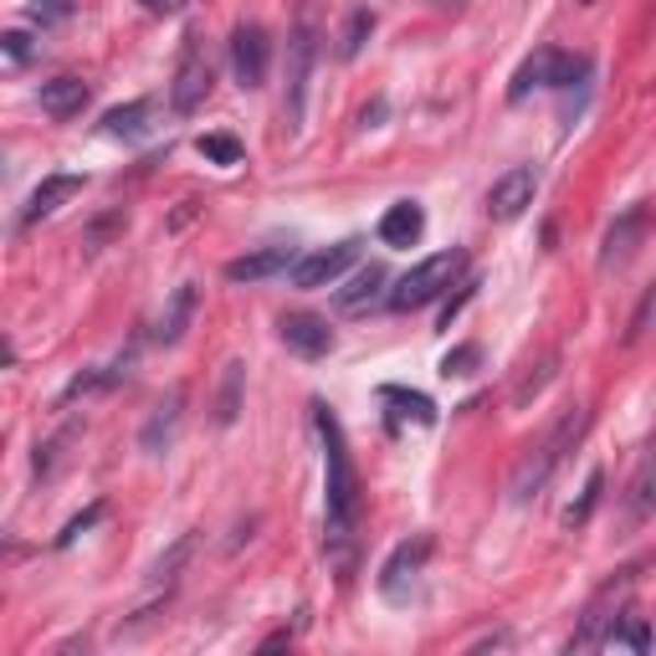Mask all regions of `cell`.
Instances as JSON below:
<instances>
[{"label":"cell","instance_id":"cell-1","mask_svg":"<svg viewBox=\"0 0 656 656\" xmlns=\"http://www.w3.org/2000/svg\"><path fill=\"white\" fill-rule=\"evenodd\" d=\"M313 421H318V437H324V477H328V529H324V548L328 559L349 569L354 564V529H360V477H354V456H349L344 426L328 406H313Z\"/></svg>","mask_w":656,"mask_h":656},{"label":"cell","instance_id":"cell-2","mask_svg":"<svg viewBox=\"0 0 656 656\" xmlns=\"http://www.w3.org/2000/svg\"><path fill=\"white\" fill-rule=\"evenodd\" d=\"M585 426H590V410L585 406H569L559 416V421L548 426V437L539 441V446H529V456L513 467V483H508V498L513 502H533L539 493L548 487V477L564 467V456L579 446V437H585Z\"/></svg>","mask_w":656,"mask_h":656},{"label":"cell","instance_id":"cell-3","mask_svg":"<svg viewBox=\"0 0 656 656\" xmlns=\"http://www.w3.org/2000/svg\"><path fill=\"white\" fill-rule=\"evenodd\" d=\"M467 267V257H462V247H452V251H437V257H426V262H416L406 272V278L391 287V308L395 313H416V308H426V303H437L446 287L456 282V272Z\"/></svg>","mask_w":656,"mask_h":656},{"label":"cell","instance_id":"cell-4","mask_svg":"<svg viewBox=\"0 0 656 656\" xmlns=\"http://www.w3.org/2000/svg\"><path fill=\"white\" fill-rule=\"evenodd\" d=\"M313 57H318V32H313V21L303 16L297 21V32L287 36V93H282V128H287V134H303Z\"/></svg>","mask_w":656,"mask_h":656},{"label":"cell","instance_id":"cell-5","mask_svg":"<svg viewBox=\"0 0 656 656\" xmlns=\"http://www.w3.org/2000/svg\"><path fill=\"white\" fill-rule=\"evenodd\" d=\"M211 88H216V63H211V47H205L201 32H190L185 47H180V67H174V82H170V109H174V113L205 109Z\"/></svg>","mask_w":656,"mask_h":656},{"label":"cell","instance_id":"cell-6","mask_svg":"<svg viewBox=\"0 0 656 656\" xmlns=\"http://www.w3.org/2000/svg\"><path fill=\"white\" fill-rule=\"evenodd\" d=\"M360 236H349V241H339V247H324V251H308V257H293V267H287V282L293 287H303V293H313V287H328V282H339L349 272V267L360 262Z\"/></svg>","mask_w":656,"mask_h":656},{"label":"cell","instance_id":"cell-7","mask_svg":"<svg viewBox=\"0 0 656 656\" xmlns=\"http://www.w3.org/2000/svg\"><path fill=\"white\" fill-rule=\"evenodd\" d=\"M426 559H431V539H426V533L395 544V554L385 559V569H380V595L395 600V606H406L410 590H416V575L426 569Z\"/></svg>","mask_w":656,"mask_h":656},{"label":"cell","instance_id":"cell-8","mask_svg":"<svg viewBox=\"0 0 656 656\" xmlns=\"http://www.w3.org/2000/svg\"><path fill=\"white\" fill-rule=\"evenodd\" d=\"M631 579H636V575L625 569L621 579H610L606 590L595 595V606L585 610V621H579V631H575V636L564 641V652H595V646L606 641V631H610V625H615V621H621V615H615V606H621V600H625V590H631Z\"/></svg>","mask_w":656,"mask_h":656},{"label":"cell","instance_id":"cell-9","mask_svg":"<svg viewBox=\"0 0 656 656\" xmlns=\"http://www.w3.org/2000/svg\"><path fill=\"white\" fill-rule=\"evenodd\" d=\"M231 67H236V82L241 88H262L267 82V67H272V36H267V26H257V21H241L231 32Z\"/></svg>","mask_w":656,"mask_h":656},{"label":"cell","instance_id":"cell-10","mask_svg":"<svg viewBox=\"0 0 656 656\" xmlns=\"http://www.w3.org/2000/svg\"><path fill=\"white\" fill-rule=\"evenodd\" d=\"M646 226H652V205H631V211H621L610 220L606 241H600V272H621L636 257L641 241H646Z\"/></svg>","mask_w":656,"mask_h":656},{"label":"cell","instance_id":"cell-11","mask_svg":"<svg viewBox=\"0 0 656 656\" xmlns=\"http://www.w3.org/2000/svg\"><path fill=\"white\" fill-rule=\"evenodd\" d=\"M533 195H539V174H533V165H513V170H502L498 180H493V190H487V216L493 220H518L533 205Z\"/></svg>","mask_w":656,"mask_h":656},{"label":"cell","instance_id":"cell-12","mask_svg":"<svg viewBox=\"0 0 656 656\" xmlns=\"http://www.w3.org/2000/svg\"><path fill=\"white\" fill-rule=\"evenodd\" d=\"M278 333L297 360H324L328 349H333V328H328V318H318V313H282Z\"/></svg>","mask_w":656,"mask_h":656},{"label":"cell","instance_id":"cell-13","mask_svg":"<svg viewBox=\"0 0 656 656\" xmlns=\"http://www.w3.org/2000/svg\"><path fill=\"white\" fill-rule=\"evenodd\" d=\"M185 385H174L165 400L155 406V416L144 421V431H139V452H149V456H165L170 452V441H174V431H180V421H185Z\"/></svg>","mask_w":656,"mask_h":656},{"label":"cell","instance_id":"cell-14","mask_svg":"<svg viewBox=\"0 0 656 656\" xmlns=\"http://www.w3.org/2000/svg\"><path fill=\"white\" fill-rule=\"evenodd\" d=\"M385 282H391V272H385V267L364 262L360 272H354V278H349L339 293H333V313H344V318H360V313H370L380 297H385Z\"/></svg>","mask_w":656,"mask_h":656},{"label":"cell","instance_id":"cell-15","mask_svg":"<svg viewBox=\"0 0 656 656\" xmlns=\"http://www.w3.org/2000/svg\"><path fill=\"white\" fill-rule=\"evenodd\" d=\"M195 308H201V287H195V282H180V287L165 297V313H159V324H155V344L159 349L180 344L185 328L195 324Z\"/></svg>","mask_w":656,"mask_h":656},{"label":"cell","instance_id":"cell-16","mask_svg":"<svg viewBox=\"0 0 656 656\" xmlns=\"http://www.w3.org/2000/svg\"><path fill=\"white\" fill-rule=\"evenodd\" d=\"M293 257L297 251L287 247V241H278V247H257V251H247V257L226 262V282H267V278H278V272H287Z\"/></svg>","mask_w":656,"mask_h":656},{"label":"cell","instance_id":"cell-17","mask_svg":"<svg viewBox=\"0 0 656 656\" xmlns=\"http://www.w3.org/2000/svg\"><path fill=\"white\" fill-rule=\"evenodd\" d=\"M72 195H82V174H47V180L32 190L26 211H21V226H36V220L57 216V211H63Z\"/></svg>","mask_w":656,"mask_h":656},{"label":"cell","instance_id":"cell-18","mask_svg":"<svg viewBox=\"0 0 656 656\" xmlns=\"http://www.w3.org/2000/svg\"><path fill=\"white\" fill-rule=\"evenodd\" d=\"M36 98H42V113L63 124V118H78V113L88 109L93 88H88L82 78H52V82H42V93H36Z\"/></svg>","mask_w":656,"mask_h":656},{"label":"cell","instance_id":"cell-19","mask_svg":"<svg viewBox=\"0 0 656 656\" xmlns=\"http://www.w3.org/2000/svg\"><path fill=\"white\" fill-rule=\"evenodd\" d=\"M426 231V211L416 201H395L385 216H380V241L385 247H416Z\"/></svg>","mask_w":656,"mask_h":656},{"label":"cell","instance_id":"cell-20","mask_svg":"<svg viewBox=\"0 0 656 656\" xmlns=\"http://www.w3.org/2000/svg\"><path fill=\"white\" fill-rule=\"evenodd\" d=\"M380 400H385V406H395V410H391V426H400V421L437 426V421H441L437 406H431L421 391H400V385H385V391H380Z\"/></svg>","mask_w":656,"mask_h":656},{"label":"cell","instance_id":"cell-21","mask_svg":"<svg viewBox=\"0 0 656 656\" xmlns=\"http://www.w3.org/2000/svg\"><path fill=\"white\" fill-rule=\"evenodd\" d=\"M548 72H554V47H539L533 57H523V67L508 82V103H523L533 88H548Z\"/></svg>","mask_w":656,"mask_h":656},{"label":"cell","instance_id":"cell-22","mask_svg":"<svg viewBox=\"0 0 656 656\" xmlns=\"http://www.w3.org/2000/svg\"><path fill=\"white\" fill-rule=\"evenodd\" d=\"M128 364H134V354H124L118 364H109V370H82V375L67 380V391L63 400L72 406V400H82V395H98V391H113L118 380H128Z\"/></svg>","mask_w":656,"mask_h":656},{"label":"cell","instance_id":"cell-23","mask_svg":"<svg viewBox=\"0 0 656 656\" xmlns=\"http://www.w3.org/2000/svg\"><path fill=\"white\" fill-rule=\"evenodd\" d=\"M149 113H155V103L139 98V103H124V109L103 113V128H109L113 139H144L149 134Z\"/></svg>","mask_w":656,"mask_h":656},{"label":"cell","instance_id":"cell-24","mask_svg":"<svg viewBox=\"0 0 656 656\" xmlns=\"http://www.w3.org/2000/svg\"><path fill=\"white\" fill-rule=\"evenodd\" d=\"M241 385H247V364L231 360L220 370V391H216V426H236L241 416Z\"/></svg>","mask_w":656,"mask_h":656},{"label":"cell","instance_id":"cell-25","mask_svg":"<svg viewBox=\"0 0 656 656\" xmlns=\"http://www.w3.org/2000/svg\"><path fill=\"white\" fill-rule=\"evenodd\" d=\"M78 437H82V421H67V426H57L42 446H36V477H42V483H47L52 472L67 462V446H72Z\"/></svg>","mask_w":656,"mask_h":656},{"label":"cell","instance_id":"cell-26","mask_svg":"<svg viewBox=\"0 0 656 656\" xmlns=\"http://www.w3.org/2000/svg\"><path fill=\"white\" fill-rule=\"evenodd\" d=\"M554 375H559V349H548L544 360L533 364L529 375H523V380L513 385V395H508V400H513V410H523L529 400H539V395H544V385H548Z\"/></svg>","mask_w":656,"mask_h":656},{"label":"cell","instance_id":"cell-27","mask_svg":"<svg viewBox=\"0 0 656 656\" xmlns=\"http://www.w3.org/2000/svg\"><path fill=\"white\" fill-rule=\"evenodd\" d=\"M375 36V11L370 5H360V11H349V21H344V32H339V63H354L364 52V42Z\"/></svg>","mask_w":656,"mask_h":656},{"label":"cell","instance_id":"cell-28","mask_svg":"<svg viewBox=\"0 0 656 656\" xmlns=\"http://www.w3.org/2000/svg\"><path fill=\"white\" fill-rule=\"evenodd\" d=\"M600 646H631L636 656H646V652H652V625H646V615H631V610H625L621 621L606 631Z\"/></svg>","mask_w":656,"mask_h":656},{"label":"cell","instance_id":"cell-29","mask_svg":"<svg viewBox=\"0 0 656 656\" xmlns=\"http://www.w3.org/2000/svg\"><path fill=\"white\" fill-rule=\"evenodd\" d=\"M195 544H201L195 533H180V539H174V544L165 548V554H159L155 564H149V579H155V585H170V579H174V575H180V569H185V564H190V554H195Z\"/></svg>","mask_w":656,"mask_h":656},{"label":"cell","instance_id":"cell-30","mask_svg":"<svg viewBox=\"0 0 656 656\" xmlns=\"http://www.w3.org/2000/svg\"><path fill=\"white\" fill-rule=\"evenodd\" d=\"M195 149H201V159L220 165V170H231V165H241V159H247V149H241V139H236V134H201V139H195Z\"/></svg>","mask_w":656,"mask_h":656},{"label":"cell","instance_id":"cell-31","mask_svg":"<svg viewBox=\"0 0 656 656\" xmlns=\"http://www.w3.org/2000/svg\"><path fill=\"white\" fill-rule=\"evenodd\" d=\"M590 78V57L585 52H554V72H548V88H575V82Z\"/></svg>","mask_w":656,"mask_h":656},{"label":"cell","instance_id":"cell-32","mask_svg":"<svg viewBox=\"0 0 656 656\" xmlns=\"http://www.w3.org/2000/svg\"><path fill=\"white\" fill-rule=\"evenodd\" d=\"M600 487H606V472L595 467L590 477H585V493H579V502H569V508H564V529H579V523L595 513V502H600Z\"/></svg>","mask_w":656,"mask_h":656},{"label":"cell","instance_id":"cell-33","mask_svg":"<svg viewBox=\"0 0 656 656\" xmlns=\"http://www.w3.org/2000/svg\"><path fill=\"white\" fill-rule=\"evenodd\" d=\"M128 226V216L124 211H113V216H103V220H93V226H82V251H103L113 241V236Z\"/></svg>","mask_w":656,"mask_h":656},{"label":"cell","instance_id":"cell-34","mask_svg":"<svg viewBox=\"0 0 656 656\" xmlns=\"http://www.w3.org/2000/svg\"><path fill=\"white\" fill-rule=\"evenodd\" d=\"M477 364H483V349L477 344H456L446 360H441V380H467L477 375Z\"/></svg>","mask_w":656,"mask_h":656},{"label":"cell","instance_id":"cell-35","mask_svg":"<svg viewBox=\"0 0 656 656\" xmlns=\"http://www.w3.org/2000/svg\"><path fill=\"white\" fill-rule=\"evenodd\" d=\"M103 513H109V502H88V508H82L78 518H72V523H67L63 533H57V548H72L82 539V533L93 529V523H103Z\"/></svg>","mask_w":656,"mask_h":656},{"label":"cell","instance_id":"cell-36","mask_svg":"<svg viewBox=\"0 0 656 656\" xmlns=\"http://www.w3.org/2000/svg\"><path fill=\"white\" fill-rule=\"evenodd\" d=\"M652 513V456H641V467H636V483H631V518H646Z\"/></svg>","mask_w":656,"mask_h":656},{"label":"cell","instance_id":"cell-37","mask_svg":"<svg viewBox=\"0 0 656 656\" xmlns=\"http://www.w3.org/2000/svg\"><path fill=\"white\" fill-rule=\"evenodd\" d=\"M652 303H656V293L646 287V293H641V303H636V313H631V328H625V344H636L641 333H646V324H652Z\"/></svg>","mask_w":656,"mask_h":656},{"label":"cell","instance_id":"cell-38","mask_svg":"<svg viewBox=\"0 0 656 656\" xmlns=\"http://www.w3.org/2000/svg\"><path fill=\"white\" fill-rule=\"evenodd\" d=\"M472 297H477V278H472V282H462V293H456V297H446V308H441L437 328H452V318H456V313H462V308H467Z\"/></svg>","mask_w":656,"mask_h":656},{"label":"cell","instance_id":"cell-39","mask_svg":"<svg viewBox=\"0 0 656 656\" xmlns=\"http://www.w3.org/2000/svg\"><path fill=\"white\" fill-rule=\"evenodd\" d=\"M67 16V0H36L32 5V21H63Z\"/></svg>","mask_w":656,"mask_h":656},{"label":"cell","instance_id":"cell-40","mask_svg":"<svg viewBox=\"0 0 656 656\" xmlns=\"http://www.w3.org/2000/svg\"><path fill=\"white\" fill-rule=\"evenodd\" d=\"M0 47L11 52L16 63H26V57H32V47H26V36H21V32H5V36H0Z\"/></svg>","mask_w":656,"mask_h":656},{"label":"cell","instance_id":"cell-41","mask_svg":"<svg viewBox=\"0 0 656 656\" xmlns=\"http://www.w3.org/2000/svg\"><path fill=\"white\" fill-rule=\"evenodd\" d=\"M144 11L149 16H174V11H185V0H144Z\"/></svg>","mask_w":656,"mask_h":656},{"label":"cell","instance_id":"cell-42","mask_svg":"<svg viewBox=\"0 0 656 656\" xmlns=\"http://www.w3.org/2000/svg\"><path fill=\"white\" fill-rule=\"evenodd\" d=\"M380 118H385V98H375V103H370V109L360 113V124H364V128H375Z\"/></svg>","mask_w":656,"mask_h":656},{"label":"cell","instance_id":"cell-43","mask_svg":"<svg viewBox=\"0 0 656 656\" xmlns=\"http://www.w3.org/2000/svg\"><path fill=\"white\" fill-rule=\"evenodd\" d=\"M16 360V344H11V339H5V333H0V370H5V364Z\"/></svg>","mask_w":656,"mask_h":656},{"label":"cell","instance_id":"cell-44","mask_svg":"<svg viewBox=\"0 0 656 656\" xmlns=\"http://www.w3.org/2000/svg\"><path fill=\"white\" fill-rule=\"evenodd\" d=\"M579 5H595V0H579Z\"/></svg>","mask_w":656,"mask_h":656}]
</instances>
